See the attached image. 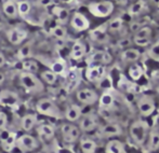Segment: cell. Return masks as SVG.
I'll list each match as a JSON object with an SVG mask.
<instances>
[{"instance_id": "34", "label": "cell", "mask_w": 159, "mask_h": 153, "mask_svg": "<svg viewBox=\"0 0 159 153\" xmlns=\"http://www.w3.org/2000/svg\"><path fill=\"white\" fill-rule=\"evenodd\" d=\"M129 76L133 81H138L143 76V68L138 64H133L129 68Z\"/></svg>"}, {"instance_id": "36", "label": "cell", "mask_w": 159, "mask_h": 153, "mask_svg": "<svg viewBox=\"0 0 159 153\" xmlns=\"http://www.w3.org/2000/svg\"><path fill=\"white\" fill-rule=\"evenodd\" d=\"M107 25H108L109 29L113 30V32H119L124 26V21L120 17H115V19H111Z\"/></svg>"}, {"instance_id": "40", "label": "cell", "mask_w": 159, "mask_h": 153, "mask_svg": "<svg viewBox=\"0 0 159 153\" xmlns=\"http://www.w3.org/2000/svg\"><path fill=\"white\" fill-rule=\"evenodd\" d=\"M133 42L139 46H147L151 43V38H133Z\"/></svg>"}, {"instance_id": "41", "label": "cell", "mask_w": 159, "mask_h": 153, "mask_svg": "<svg viewBox=\"0 0 159 153\" xmlns=\"http://www.w3.org/2000/svg\"><path fill=\"white\" fill-rule=\"evenodd\" d=\"M131 43H132V40L130 38H122L118 41L117 45H118V48H120V49H125V48H128V46H131Z\"/></svg>"}, {"instance_id": "19", "label": "cell", "mask_w": 159, "mask_h": 153, "mask_svg": "<svg viewBox=\"0 0 159 153\" xmlns=\"http://www.w3.org/2000/svg\"><path fill=\"white\" fill-rule=\"evenodd\" d=\"M122 133L121 127L117 123H108L100 127V134L103 137H115L119 136Z\"/></svg>"}, {"instance_id": "43", "label": "cell", "mask_w": 159, "mask_h": 153, "mask_svg": "<svg viewBox=\"0 0 159 153\" xmlns=\"http://www.w3.org/2000/svg\"><path fill=\"white\" fill-rule=\"evenodd\" d=\"M6 64H7L6 56L3 55V53L0 52V68H2L3 66H6Z\"/></svg>"}, {"instance_id": "18", "label": "cell", "mask_w": 159, "mask_h": 153, "mask_svg": "<svg viewBox=\"0 0 159 153\" xmlns=\"http://www.w3.org/2000/svg\"><path fill=\"white\" fill-rule=\"evenodd\" d=\"M87 54V48L86 44L80 40L74 42L73 46L70 50V58L74 61H80L82 57H84Z\"/></svg>"}, {"instance_id": "35", "label": "cell", "mask_w": 159, "mask_h": 153, "mask_svg": "<svg viewBox=\"0 0 159 153\" xmlns=\"http://www.w3.org/2000/svg\"><path fill=\"white\" fill-rule=\"evenodd\" d=\"M50 70H52L54 74H57V76L59 74H63L65 71H66V65L63 61L61 59H57V61L52 62L50 65Z\"/></svg>"}, {"instance_id": "38", "label": "cell", "mask_w": 159, "mask_h": 153, "mask_svg": "<svg viewBox=\"0 0 159 153\" xmlns=\"http://www.w3.org/2000/svg\"><path fill=\"white\" fill-rule=\"evenodd\" d=\"M151 35H152L151 27L144 26L136 34H134V38H151Z\"/></svg>"}, {"instance_id": "7", "label": "cell", "mask_w": 159, "mask_h": 153, "mask_svg": "<svg viewBox=\"0 0 159 153\" xmlns=\"http://www.w3.org/2000/svg\"><path fill=\"white\" fill-rule=\"evenodd\" d=\"M17 136L9 130H3L0 132V146L6 152H11L16 148Z\"/></svg>"}, {"instance_id": "16", "label": "cell", "mask_w": 159, "mask_h": 153, "mask_svg": "<svg viewBox=\"0 0 159 153\" xmlns=\"http://www.w3.org/2000/svg\"><path fill=\"white\" fill-rule=\"evenodd\" d=\"M105 76V68L102 65H91L86 70V78L90 82L98 83Z\"/></svg>"}, {"instance_id": "9", "label": "cell", "mask_w": 159, "mask_h": 153, "mask_svg": "<svg viewBox=\"0 0 159 153\" xmlns=\"http://www.w3.org/2000/svg\"><path fill=\"white\" fill-rule=\"evenodd\" d=\"M20 104V97L15 92L10 90L0 91V105L3 107L16 108Z\"/></svg>"}, {"instance_id": "12", "label": "cell", "mask_w": 159, "mask_h": 153, "mask_svg": "<svg viewBox=\"0 0 159 153\" xmlns=\"http://www.w3.org/2000/svg\"><path fill=\"white\" fill-rule=\"evenodd\" d=\"M70 26L76 32H84L90 27V22L87 19L86 15L80 12H75L71 15L70 19Z\"/></svg>"}, {"instance_id": "3", "label": "cell", "mask_w": 159, "mask_h": 153, "mask_svg": "<svg viewBox=\"0 0 159 153\" xmlns=\"http://www.w3.org/2000/svg\"><path fill=\"white\" fill-rule=\"evenodd\" d=\"M149 126L147 122L139 120L130 126V136L136 145H143L148 136Z\"/></svg>"}, {"instance_id": "29", "label": "cell", "mask_w": 159, "mask_h": 153, "mask_svg": "<svg viewBox=\"0 0 159 153\" xmlns=\"http://www.w3.org/2000/svg\"><path fill=\"white\" fill-rule=\"evenodd\" d=\"M22 69L25 72H30V74H37L39 71V65L34 59H24L22 62Z\"/></svg>"}, {"instance_id": "27", "label": "cell", "mask_w": 159, "mask_h": 153, "mask_svg": "<svg viewBox=\"0 0 159 153\" xmlns=\"http://www.w3.org/2000/svg\"><path fill=\"white\" fill-rule=\"evenodd\" d=\"M145 9H146V2H145L144 0H138V1L132 3L131 6H129L128 13H129L131 16H136V15H140Z\"/></svg>"}, {"instance_id": "15", "label": "cell", "mask_w": 159, "mask_h": 153, "mask_svg": "<svg viewBox=\"0 0 159 153\" xmlns=\"http://www.w3.org/2000/svg\"><path fill=\"white\" fill-rule=\"evenodd\" d=\"M98 126V119L95 114L89 113L82 115L79 120V128L82 132H92Z\"/></svg>"}, {"instance_id": "26", "label": "cell", "mask_w": 159, "mask_h": 153, "mask_svg": "<svg viewBox=\"0 0 159 153\" xmlns=\"http://www.w3.org/2000/svg\"><path fill=\"white\" fill-rule=\"evenodd\" d=\"M105 153H125V145L117 139L111 140L105 147Z\"/></svg>"}, {"instance_id": "10", "label": "cell", "mask_w": 159, "mask_h": 153, "mask_svg": "<svg viewBox=\"0 0 159 153\" xmlns=\"http://www.w3.org/2000/svg\"><path fill=\"white\" fill-rule=\"evenodd\" d=\"M138 109L139 112L143 117H149L155 111V101L153 97L148 95H144L138 100Z\"/></svg>"}, {"instance_id": "42", "label": "cell", "mask_w": 159, "mask_h": 153, "mask_svg": "<svg viewBox=\"0 0 159 153\" xmlns=\"http://www.w3.org/2000/svg\"><path fill=\"white\" fill-rule=\"evenodd\" d=\"M38 3H39L41 6L47 8V6H53V4H54V0H39V1H38Z\"/></svg>"}, {"instance_id": "25", "label": "cell", "mask_w": 159, "mask_h": 153, "mask_svg": "<svg viewBox=\"0 0 159 153\" xmlns=\"http://www.w3.org/2000/svg\"><path fill=\"white\" fill-rule=\"evenodd\" d=\"M52 13L55 17H57V22L64 24L69 19V11L67 9L63 8L60 6H54L52 8Z\"/></svg>"}, {"instance_id": "5", "label": "cell", "mask_w": 159, "mask_h": 153, "mask_svg": "<svg viewBox=\"0 0 159 153\" xmlns=\"http://www.w3.org/2000/svg\"><path fill=\"white\" fill-rule=\"evenodd\" d=\"M114 3L109 0H103L98 2H91L88 4V10L96 17H107L113 13Z\"/></svg>"}, {"instance_id": "23", "label": "cell", "mask_w": 159, "mask_h": 153, "mask_svg": "<svg viewBox=\"0 0 159 153\" xmlns=\"http://www.w3.org/2000/svg\"><path fill=\"white\" fill-rule=\"evenodd\" d=\"M141 57V53L136 49H127L121 53V61L125 63H134Z\"/></svg>"}, {"instance_id": "21", "label": "cell", "mask_w": 159, "mask_h": 153, "mask_svg": "<svg viewBox=\"0 0 159 153\" xmlns=\"http://www.w3.org/2000/svg\"><path fill=\"white\" fill-rule=\"evenodd\" d=\"M107 27H108V25L105 24V25H102V26H100V27L95 28V29L91 30L90 32L91 39L98 42V43L106 42L107 41Z\"/></svg>"}, {"instance_id": "44", "label": "cell", "mask_w": 159, "mask_h": 153, "mask_svg": "<svg viewBox=\"0 0 159 153\" xmlns=\"http://www.w3.org/2000/svg\"><path fill=\"white\" fill-rule=\"evenodd\" d=\"M3 79H4L3 74H0V83H1V82L3 81Z\"/></svg>"}, {"instance_id": "4", "label": "cell", "mask_w": 159, "mask_h": 153, "mask_svg": "<svg viewBox=\"0 0 159 153\" xmlns=\"http://www.w3.org/2000/svg\"><path fill=\"white\" fill-rule=\"evenodd\" d=\"M40 141L30 134H23L17 137L16 149L24 153H33L39 148Z\"/></svg>"}, {"instance_id": "13", "label": "cell", "mask_w": 159, "mask_h": 153, "mask_svg": "<svg viewBox=\"0 0 159 153\" xmlns=\"http://www.w3.org/2000/svg\"><path fill=\"white\" fill-rule=\"evenodd\" d=\"M78 101H80L84 105H93L98 100V95L95 91L91 88H81L76 94Z\"/></svg>"}, {"instance_id": "30", "label": "cell", "mask_w": 159, "mask_h": 153, "mask_svg": "<svg viewBox=\"0 0 159 153\" xmlns=\"http://www.w3.org/2000/svg\"><path fill=\"white\" fill-rule=\"evenodd\" d=\"M148 149L149 151H156L159 149V130H153L149 133Z\"/></svg>"}, {"instance_id": "28", "label": "cell", "mask_w": 159, "mask_h": 153, "mask_svg": "<svg viewBox=\"0 0 159 153\" xmlns=\"http://www.w3.org/2000/svg\"><path fill=\"white\" fill-rule=\"evenodd\" d=\"M40 79L44 84L48 85H53L57 83V74H54L52 70H43L42 72H40Z\"/></svg>"}, {"instance_id": "32", "label": "cell", "mask_w": 159, "mask_h": 153, "mask_svg": "<svg viewBox=\"0 0 159 153\" xmlns=\"http://www.w3.org/2000/svg\"><path fill=\"white\" fill-rule=\"evenodd\" d=\"M114 105V96L109 92H105L100 97V107L103 109H109Z\"/></svg>"}, {"instance_id": "37", "label": "cell", "mask_w": 159, "mask_h": 153, "mask_svg": "<svg viewBox=\"0 0 159 153\" xmlns=\"http://www.w3.org/2000/svg\"><path fill=\"white\" fill-rule=\"evenodd\" d=\"M147 54H148V56L151 57L152 59L159 62V42H156V43H154L153 45L149 48Z\"/></svg>"}, {"instance_id": "2", "label": "cell", "mask_w": 159, "mask_h": 153, "mask_svg": "<svg viewBox=\"0 0 159 153\" xmlns=\"http://www.w3.org/2000/svg\"><path fill=\"white\" fill-rule=\"evenodd\" d=\"M36 111L43 117L60 119L62 117V111L59 106L50 98H41L36 103Z\"/></svg>"}, {"instance_id": "24", "label": "cell", "mask_w": 159, "mask_h": 153, "mask_svg": "<svg viewBox=\"0 0 159 153\" xmlns=\"http://www.w3.org/2000/svg\"><path fill=\"white\" fill-rule=\"evenodd\" d=\"M96 147L98 145L93 139L88 137H84L80 139V149L82 153H95Z\"/></svg>"}, {"instance_id": "20", "label": "cell", "mask_w": 159, "mask_h": 153, "mask_svg": "<svg viewBox=\"0 0 159 153\" xmlns=\"http://www.w3.org/2000/svg\"><path fill=\"white\" fill-rule=\"evenodd\" d=\"M64 117L69 123L79 121L82 117V110L78 105H70L67 107L66 110H65Z\"/></svg>"}, {"instance_id": "22", "label": "cell", "mask_w": 159, "mask_h": 153, "mask_svg": "<svg viewBox=\"0 0 159 153\" xmlns=\"http://www.w3.org/2000/svg\"><path fill=\"white\" fill-rule=\"evenodd\" d=\"M2 12L9 19H16L20 15L17 3L13 1H4L3 4H2Z\"/></svg>"}, {"instance_id": "14", "label": "cell", "mask_w": 159, "mask_h": 153, "mask_svg": "<svg viewBox=\"0 0 159 153\" xmlns=\"http://www.w3.org/2000/svg\"><path fill=\"white\" fill-rule=\"evenodd\" d=\"M113 58L111 55L108 52L105 51H95V52L91 53L88 57V63L90 65H107L111 64Z\"/></svg>"}, {"instance_id": "39", "label": "cell", "mask_w": 159, "mask_h": 153, "mask_svg": "<svg viewBox=\"0 0 159 153\" xmlns=\"http://www.w3.org/2000/svg\"><path fill=\"white\" fill-rule=\"evenodd\" d=\"M8 115L6 112L0 111V132L3 130H6L7 125H8Z\"/></svg>"}, {"instance_id": "45", "label": "cell", "mask_w": 159, "mask_h": 153, "mask_svg": "<svg viewBox=\"0 0 159 153\" xmlns=\"http://www.w3.org/2000/svg\"><path fill=\"white\" fill-rule=\"evenodd\" d=\"M6 1H13V2H16L17 0H6Z\"/></svg>"}, {"instance_id": "11", "label": "cell", "mask_w": 159, "mask_h": 153, "mask_svg": "<svg viewBox=\"0 0 159 153\" xmlns=\"http://www.w3.org/2000/svg\"><path fill=\"white\" fill-rule=\"evenodd\" d=\"M38 135V139L41 142H48L51 141L55 136V130L51 124L49 123H42L36 127Z\"/></svg>"}, {"instance_id": "33", "label": "cell", "mask_w": 159, "mask_h": 153, "mask_svg": "<svg viewBox=\"0 0 159 153\" xmlns=\"http://www.w3.org/2000/svg\"><path fill=\"white\" fill-rule=\"evenodd\" d=\"M17 9H19V13L21 16L26 17L32 11V4L28 0H20L16 2Z\"/></svg>"}, {"instance_id": "1", "label": "cell", "mask_w": 159, "mask_h": 153, "mask_svg": "<svg viewBox=\"0 0 159 153\" xmlns=\"http://www.w3.org/2000/svg\"><path fill=\"white\" fill-rule=\"evenodd\" d=\"M19 81L28 93L37 94V93H41L44 91V83L35 74L25 71L21 72L19 76Z\"/></svg>"}, {"instance_id": "46", "label": "cell", "mask_w": 159, "mask_h": 153, "mask_svg": "<svg viewBox=\"0 0 159 153\" xmlns=\"http://www.w3.org/2000/svg\"><path fill=\"white\" fill-rule=\"evenodd\" d=\"M157 42H159V36H158V38H157Z\"/></svg>"}, {"instance_id": "8", "label": "cell", "mask_w": 159, "mask_h": 153, "mask_svg": "<svg viewBox=\"0 0 159 153\" xmlns=\"http://www.w3.org/2000/svg\"><path fill=\"white\" fill-rule=\"evenodd\" d=\"M28 34L25 29L20 27H12L9 30H7L6 37L8 41L13 45H20L27 38Z\"/></svg>"}, {"instance_id": "47", "label": "cell", "mask_w": 159, "mask_h": 153, "mask_svg": "<svg viewBox=\"0 0 159 153\" xmlns=\"http://www.w3.org/2000/svg\"><path fill=\"white\" fill-rule=\"evenodd\" d=\"M157 3H158V6H159V0H158V2H157Z\"/></svg>"}, {"instance_id": "17", "label": "cell", "mask_w": 159, "mask_h": 153, "mask_svg": "<svg viewBox=\"0 0 159 153\" xmlns=\"http://www.w3.org/2000/svg\"><path fill=\"white\" fill-rule=\"evenodd\" d=\"M21 128L26 133L32 132L34 128L37 127L38 117L36 113H27L21 119Z\"/></svg>"}, {"instance_id": "6", "label": "cell", "mask_w": 159, "mask_h": 153, "mask_svg": "<svg viewBox=\"0 0 159 153\" xmlns=\"http://www.w3.org/2000/svg\"><path fill=\"white\" fill-rule=\"evenodd\" d=\"M61 135L65 143H75L80 137V128L73 123H64L61 126Z\"/></svg>"}, {"instance_id": "31", "label": "cell", "mask_w": 159, "mask_h": 153, "mask_svg": "<svg viewBox=\"0 0 159 153\" xmlns=\"http://www.w3.org/2000/svg\"><path fill=\"white\" fill-rule=\"evenodd\" d=\"M50 34L51 36H53L57 40H64L67 36V30L63 25L59 24V25H55L54 27L51 28Z\"/></svg>"}, {"instance_id": "48", "label": "cell", "mask_w": 159, "mask_h": 153, "mask_svg": "<svg viewBox=\"0 0 159 153\" xmlns=\"http://www.w3.org/2000/svg\"><path fill=\"white\" fill-rule=\"evenodd\" d=\"M33 153H37V152H33Z\"/></svg>"}]
</instances>
